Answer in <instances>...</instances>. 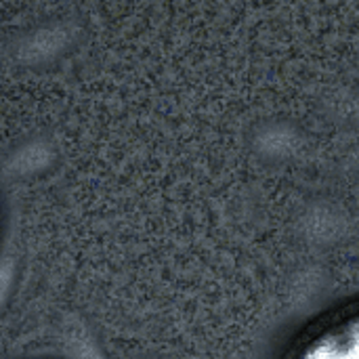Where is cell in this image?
<instances>
[{"mask_svg":"<svg viewBox=\"0 0 359 359\" xmlns=\"http://www.w3.org/2000/svg\"><path fill=\"white\" fill-rule=\"evenodd\" d=\"M290 359H359V309L311 330L294 347Z\"/></svg>","mask_w":359,"mask_h":359,"instance_id":"1","label":"cell"}]
</instances>
